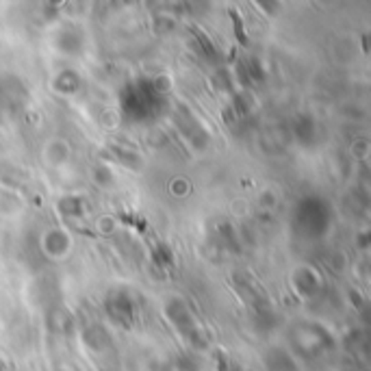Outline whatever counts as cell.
Wrapping results in <instances>:
<instances>
[{"label": "cell", "instance_id": "obj_1", "mask_svg": "<svg viewBox=\"0 0 371 371\" xmlns=\"http://www.w3.org/2000/svg\"><path fill=\"white\" fill-rule=\"evenodd\" d=\"M230 18L235 20V33H237V39H239L244 46H248V37H246V33H244V22H241L239 11H237V9H230Z\"/></svg>", "mask_w": 371, "mask_h": 371}]
</instances>
